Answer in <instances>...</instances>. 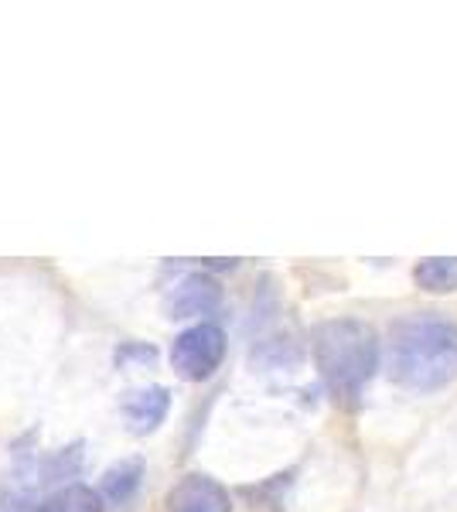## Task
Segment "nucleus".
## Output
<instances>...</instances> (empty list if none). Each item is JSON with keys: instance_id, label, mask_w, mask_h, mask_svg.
I'll return each mask as SVG.
<instances>
[{"instance_id": "nucleus-6", "label": "nucleus", "mask_w": 457, "mask_h": 512, "mask_svg": "<svg viewBox=\"0 0 457 512\" xmlns=\"http://www.w3.org/2000/svg\"><path fill=\"white\" fill-rule=\"evenodd\" d=\"M123 410V420L134 434H151L157 427L164 424L171 410V393L164 386H144V390H134L123 396L120 403Z\"/></svg>"}, {"instance_id": "nucleus-1", "label": "nucleus", "mask_w": 457, "mask_h": 512, "mask_svg": "<svg viewBox=\"0 0 457 512\" xmlns=\"http://www.w3.org/2000/svg\"><path fill=\"white\" fill-rule=\"evenodd\" d=\"M389 373L413 393H434L457 376V325L423 311L406 315L389 335Z\"/></svg>"}, {"instance_id": "nucleus-9", "label": "nucleus", "mask_w": 457, "mask_h": 512, "mask_svg": "<svg viewBox=\"0 0 457 512\" xmlns=\"http://www.w3.org/2000/svg\"><path fill=\"white\" fill-rule=\"evenodd\" d=\"M103 499L89 485H65L62 492L48 495L35 512H103Z\"/></svg>"}, {"instance_id": "nucleus-5", "label": "nucleus", "mask_w": 457, "mask_h": 512, "mask_svg": "<svg viewBox=\"0 0 457 512\" xmlns=\"http://www.w3.org/2000/svg\"><path fill=\"white\" fill-rule=\"evenodd\" d=\"M219 304H222L219 280H212L209 274H188L168 294V315L171 318H202V315L219 311Z\"/></svg>"}, {"instance_id": "nucleus-2", "label": "nucleus", "mask_w": 457, "mask_h": 512, "mask_svg": "<svg viewBox=\"0 0 457 512\" xmlns=\"http://www.w3.org/2000/svg\"><path fill=\"white\" fill-rule=\"evenodd\" d=\"M314 362L331 396L355 407L379 369V338L359 318H331L314 328Z\"/></svg>"}, {"instance_id": "nucleus-4", "label": "nucleus", "mask_w": 457, "mask_h": 512, "mask_svg": "<svg viewBox=\"0 0 457 512\" xmlns=\"http://www.w3.org/2000/svg\"><path fill=\"white\" fill-rule=\"evenodd\" d=\"M168 512H232V499L215 478L195 472L171 489Z\"/></svg>"}, {"instance_id": "nucleus-10", "label": "nucleus", "mask_w": 457, "mask_h": 512, "mask_svg": "<svg viewBox=\"0 0 457 512\" xmlns=\"http://www.w3.org/2000/svg\"><path fill=\"white\" fill-rule=\"evenodd\" d=\"M79 465V451L69 448V451H58V458H52L45 465V478H69L72 472H76Z\"/></svg>"}, {"instance_id": "nucleus-7", "label": "nucleus", "mask_w": 457, "mask_h": 512, "mask_svg": "<svg viewBox=\"0 0 457 512\" xmlns=\"http://www.w3.org/2000/svg\"><path fill=\"white\" fill-rule=\"evenodd\" d=\"M140 475H144V461L140 458H127L120 465H113L110 472L99 482V499L103 506H123L137 489H140Z\"/></svg>"}, {"instance_id": "nucleus-8", "label": "nucleus", "mask_w": 457, "mask_h": 512, "mask_svg": "<svg viewBox=\"0 0 457 512\" xmlns=\"http://www.w3.org/2000/svg\"><path fill=\"white\" fill-rule=\"evenodd\" d=\"M413 280H417V287L427 294L457 291V256H430V260L417 263Z\"/></svg>"}, {"instance_id": "nucleus-3", "label": "nucleus", "mask_w": 457, "mask_h": 512, "mask_svg": "<svg viewBox=\"0 0 457 512\" xmlns=\"http://www.w3.org/2000/svg\"><path fill=\"white\" fill-rule=\"evenodd\" d=\"M226 359V332L212 321L185 328L171 345V369L188 383H202L215 376V369Z\"/></svg>"}]
</instances>
